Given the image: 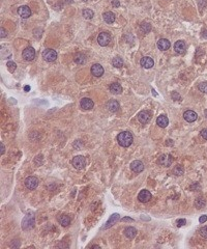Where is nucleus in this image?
<instances>
[{
  "label": "nucleus",
  "mask_w": 207,
  "mask_h": 249,
  "mask_svg": "<svg viewBox=\"0 0 207 249\" xmlns=\"http://www.w3.org/2000/svg\"><path fill=\"white\" fill-rule=\"evenodd\" d=\"M119 107H120L119 106V103L116 100H110L107 104V108L111 112H116L119 109Z\"/></svg>",
  "instance_id": "a211bd4d"
},
{
  "label": "nucleus",
  "mask_w": 207,
  "mask_h": 249,
  "mask_svg": "<svg viewBox=\"0 0 207 249\" xmlns=\"http://www.w3.org/2000/svg\"><path fill=\"white\" fill-rule=\"evenodd\" d=\"M57 220L62 226H64V227L70 224V218L67 216V215H60V216H58Z\"/></svg>",
  "instance_id": "aec40b11"
},
{
  "label": "nucleus",
  "mask_w": 207,
  "mask_h": 249,
  "mask_svg": "<svg viewBox=\"0 0 207 249\" xmlns=\"http://www.w3.org/2000/svg\"><path fill=\"white\" fill-rule=\"evenodd\" d=\"M35 57V50L32 47H27L26 49L23 51V58L27 61L33 60Z\"/></svg>",
  "instance_id": "423d86ee"
},
{
  "label": "nucleus",
  "mask_w": 207,
  "mask_h": 249,
  "mask_svg": "<svg viewBox=\"0 0 207 249\" xmlns=\"http://www.w3.org/2000/svg\"><path fill=\"white\" fill-rule=\"evenodd\" d=\"M73 166L76 169H82L84 168L85 164H86V159L83 156H76L73 159Z\"/></svg>",
  "instance_id": "7ed1b4c3"
},
{
  "label": "nucleus",
  "mask_w": 207,
  "mask_h": 249,
  "mask_svg": "<svg viewBox=\"0 0 207 249\" xmlns=\"http://www.w3.org/2000/svg\"><path fill=\"white\" fill-rule=\"evenodd\" d=\"M157 124H158V127H161V128H166L169 124V120L166 115H160L157 120Z\"/></svg>",
  "instance_id": "6ab92c4d"
},
{
  "label": "nucleus",
  "mask_w": 207,
  "mask_h": 249,
  "mask_svg": "<svg viewBox=\"0 0 207 249\" xmlns=\"http://www.w3.org/2000/svg\"><path fill=\"white\" fill-rule=\"evenodd\" d=\"M85 60H86V57H85V55L82 54V53H79V54H77L75 56V61L77 62V63H79V64L84 63Z\"/></svg>",
  "instance_id": "cd10ccee"
},
{
  "label": "nucleus",
  "mask_w": 207,
  "mask_h": 249,
  "mask_svg": "<svg viewBox=\"0 0 207 249\" xmlns=\"http://www.w3.org/2000/svg\"><path fill=\"white\" fill-rule=\"evenodd\" d=\"M24 90H25V92H29V90H30V86L26 85V86L24 87Z\"/></svg>",
  "instance_id": "58836bf2"
},
{
  "label": "nucleus",
  "mask_w": 207,
  "mask_h": 249,
  "mask_svg": "<svg viewBox=\"0 0 207 249\" xmlns=\"http://www.w3.org/2000/svg\"><path fill=\"white\" fill-rule=\"evenodd\" d=\"M38 185V180L35 177H28L25 180V186L27 187L29 190H33Z\"/></svg>",
  "instance_id": "0eeeda50"
},
{
  "label": "nucleus",
  "mask_w": 207,
  "mask_h": 249,
  "mask_svg": "<svg viewBox=\"0 0 207 249\" xmlns=\"http://www.w3.org/2000/svg\"><path fill=\"white\" fill-rule=\"evenodd\" d=\"M6 36V31H5L3 28H1V39H3Z\"/></svg>",
  "instance_id": "e433bc0d"
},
{
  "label": "nucleus",
  "mask_w": 207,
  "mask_h": 249,
  "mask_svg": "<svg viewBox=\"0 0 207 249\" xmlns=\"http://www.w3.org/2000/svg\"><path fill=\"white\" fill-rule=\"evenodd\" d=\"M138 199L143 203L148 202L151 199V193L148 190H141L138 195Z\"/></svg>",
  "instance_id": "1a4fd4ad"
},
{
  "label": "nucleus",
  "mask_w": 207,
  "mask_h": 249,
  "mask_svg": "<svg viewBox=\"0 0 207 249\" xmlns=\"http://www.w3.org/2000/svg\"><path fill=\"white\" fill-rule=\"evenodd\" d=\"M124 235H125V237L129 238V239H133V238H135L136 235H137V231H136V228L132 227V226H129V227H126L125 230H124Z\"/></svg>",
  "instance_id": "412c9836"
},
{
  "label": "nucleus",
  "mask_w": 207,
  "mask_h": 249,
  "mask_svg": "<svg viewBox=\"0 0 207 249\" xmlns=\"http://www.w3.org/2000/svg\"><path fill=\"white\" fill-rule=\"evenodd\" d=\"M114 5H116V6H118V5H119V3H118L117 1H114Z\"/></svg>",
  "instance_id": "a19ab883"
},
{
  "label": "nucleus",
  "mask_w": 207,
  "mask_h": 249,
  "mask_svg": "<svg viewBox=\"0 0 207 249\" xmlns=\"http://www.w3.org/2000/svg\"><path fill=\"white\" fill-rule=\"evenodd\" d=\"M18 14L23 19H27V18H29L30 15H31V10L29 8V6H27V5H23V6H20L18 8Z\"/></svg>",
  "instance_id": "f8f14e48"
},
{
  "label": "nucleus",
  "mask_w": 207,
  "mask_h": 249,
  "mask_svg": "<svg viewBox=\"0 0 207 249\" xmlns=\"http://www.w3.org/2000/svg\"><path fill=\"white\" fill-rule=\"evenodd\" d=\"M104 20H105V22L108 24H112L113 22L115 21V15L113 14L112 12H107V13H105L104 14Z\"/></svg>",
  "instance_id": "5701e85b"
},
{
  "label": "nucleus",
  "mask_w": 207,
  "mask_h": 249,
  "mask_svg": "<svg viewBox=\"0 0 207 249\" xmlns=\"http://www.w3.org/2000/svg\"><path fill=\"white\" fill-rule=\"evenodd\" d=\"M200 235L202 236L203 238H206L207 239V226H204L200 230Z\"/></svg>",
  "instance_id": "473e14b6"
},
{
  "label": "nucleus",
  "mask_w": 207,
  "mask_h": 249,
  "mask_svg": "<svg viewBox=\"0 0 207 249\" xmlns=\"http://www.w3.org/2000/svg\"><path fill=\"white\" fill-rule=\"evenodd\" d=\"M0 146H1V155H3L4 154V151H5V149H4V145H3V143H0Z\"/></svg>",
  "instance_id": "4c0bfd02"
},
{
  "label": "nucleus",
  "mask_w": 207,
  "mask_h": 249,
  "mask_svg": "<svg viewBox=\"0 0 207 249\" xmlns=\"http://www.w3.org/2000/svg\"><path fill=\"white\" fill-rule=\"evenodd\" d=\"M205 115H206V117H207V109L205 110Z\"/></svg>",
  "instance_id": "79ce46f5"
},
{
  "label": "nucleus",
  "mask_w": 207,
  "mask_h": 249,
  "mask_svg": "<svg viewBox=\"0 0 207 249\" xmlns=\"http://www.w3.org/2000/svg\"><path fill=\"white\" fill-rule=\"evenodd\" d=\"M201 136H202L204 139H206L207 140V128L205 129H203L202 131H201Z\"/></svg>",
  "instance_id": "f704fd0d"
},
{
  "label": "nucleus",
  "mask_w": 207,
  "mask_h": 249,
  "mask_svg": "<svg viewBox=\"0 0 207 249\" xmlns=\"http://www.w3.org/2000/svg\"><path fill=\"white\" fill-rule=\"evenodd\" d=\"M91 74L94 77H101L104 75V67L100 63H95L91 67Z\"/></svg>",
  "instance_id": "9b49d317"
},
{
  "label": "nucleus",
  "mask_w": 207,
  "mask_h": 249,
  "mask_svg": "<svg viewBox=\"0 0 207 249\" xmlns=\"http://www.w3.org/2000/svg\"><path fill=\"white\" fill-rule=\"evenodd\" d=\"M203 35V38H205V39H207V31H204V32H203V35Z\"/></svg>",
  "instance_id": "ea45409f"
},
{
  "label": "nucleus",
  "mask_w": 207,
  "mask_h": 249,
  "mask_svg": "<svg viewBox=\"0 0 207 249\" xmlns=\"http://www.w3.org/2000/svg\"><path fill=\"white\" fill-rule=\"evenodd\" d=\"M198 88H199L200 92H202L204 93H207V82H201V83H199Z\"/></svg>",
  "instance_id": "c85d7f7f"
},
{
  "label": "nucleus",
  "mask_w": 207,
  "mask_h": 249,
  "mask_svg": "<svg viewBox=\"0 0 207 249\" xmlns=\"http://www.w3.org/2000/svg\"><path fill=\"white\" fill-rule=\"evenodd\" d=\"M42 58L49 62L55 61L57 58V52L53 49H45L42 51Z\"/></svg>",
  "instance_id": "f03ea898"
},
{
  "label": "nucleus",
  "mask_w": 207,
  "mask_h": 249,
  "mask_svg": "<svg viewBox=\"0 0 207 249\" xmlns=\"http://www.w3.org/2000/svg\"><path fill=\"white\" fill-rule=\"evenodd\" d=\"M176 223H177L178 227H180V226H182V225L185 224L186 221H185V219H178L177 221H176Z\"/></svg>",
  "instance_id": "72a5a7b5"
},
{
  "label": "nucleus",
  "mask_w": 207,
  "mask_h": 249,
  "mask_svg": "<svg viewBox=\"0 0 207 249\" xmlns=\"http://www.w3.org/2000/svg\"><path fill=\"white\" fill-rule=\"evenodd\" d=\"M183 167L182 166H180V165H177L176 167L174 168V170H173V172H174V174H176V175H181V174H183Z\"/></svg>",
  "instance_id": "c756f323"
},
{
  "label": "nucleus",
  "mask_w": 207,
  "mask_h": 249,
  "mask_svg": "<svg viewBox=\"0 0 207 249\" xmlns=\"http://www.w3.org/2000/svg\"><path fill=\"white\" fill-rule=\"evenodd\" d=\"M186 49V45L183 41H177L174 45V50L176 51L179 54H182V53L185 51Z\"/></svg>",
  "instance_id": "f3484780"
},
{
  "label": "nucleus",
  "mask_w": 207,
  "mask_h": 249,
  "mask_svg": "<svg viewBox=\"0 0 207 249\" xmlns=\"http://www.w3.org/2000/svg\"><path fill=\"white\" fill-rule=\"evenodd\" d=\"M130 169H132L134 172H136V173H139V172L143 171L144 164L141 162L140 160H135L130 163Z\"/></svg>",
  "instance_id": "6e6552de"
},
{
  "label": "nucleus",
  "mask_w": 207,
  "mask_h": 249,
  "mask_svg": "<svg viewBox=\"0 0 207 249\" xmlns=\"http://www.w3.org/2000/svg\"><path fill=\"white\" fill-rule=\"evenodd\" d=\"M112 64H113V67H121L123 66L122 58H121V57H115V58H113Z\"/></svg>",
  "instance_id": "393cba45"
},
{
  "label": "nucleus",
  "mask_w": 207,
  "mask_h": 249,
  "mask_svg": "<svg viewBox=\"0 0 207 249\" xmlns=\"http://www.w3.org/2000/svg\"><path fill=\"white\" fill-rule=\"evenodd\" d=\"M98 44L103 47L108 46V45L110 44V42H111V35H110L108 32H102L98 36Z\"/></svg>",
  "instance_id": "20e7f679"
},
{
  "label": "nucleus",
  "mask_w": 207,
  "mask_h": 249,
  "mask_svg": "<svg viewBox=\"0 0 207 249\" xmlns=\"http://www.w3.org/2000/svg\"><path fill=\"white\" fill-rule=\"evenodd\" d=\"M183 118L189 123H193V121L197 120L198 118V114L193 110H186L185 112L183 113Z\"/></svg>",
  "instance_id": "9d476101"
},
{
  "label": "nucleus",
  "mask_w": 207,
  "mask_h": 249,
  "mask_svg": "<svg viewBox=\"0 0 207 249\" xmlns=\"http://www.w3.org/2000/svg\"><path fill=\"white\" fill-rule=\"evenodd\" d=\"M140 63H141V66H142L143 67H145V69H150V67H153L154 61H153V59H152L151 57H149V56H145V57L141 58Z\"/></svg>",
  "instance_id": "4468645a"
},
{
  "label": "nucleus",
  "mask_w": 207,
  "mask_h": 249,
  "mask_svg": "<svg viewBox=\"0 0 207 249\" xmlns=\"http://www.w3.org/2000/svg\"><path fill=\"white\" fill-rule=\"evenodd\" d=\"M205 205H206V202H205V199L202 198V197L197 198V199H196V202H195V206L197 209H202Z\"/></svg>",
  "instance_id": "a878e982"
},
{
  "label": "nucleus",
  "mask_w": 207,
  "mask_h": 249,
  "mask_svg": "<svg viewBox=\"0 0 207 249\" xmlns=\"http://www.w3.org/2000/svg\"><path fill=\"white\" fill-rule=\"evenodd\" d=\"M80 105H81V108L84 109V110H90L93 108V101L90 100L89 98H83L80 102Z\"/></svg>",
  "instance_id": "ddd939ff"
},
{
  "label": "nucleus",
  "mask_w": 207,
  "mask_h": 249,
  "mask_svg": "<svg viewBox=\"0 0 207 249\" xmlns=\"http://www.w3.org/2000/svg\"><path fill=\"white\" fill-rule=\"evenodd\" d=\"M151 118V115L148 111H141L138 114V120L141 124H147Z\"/></svg>",
  "instance_id": "2eb2a0df"
},
{
  "label": "nucleus",
  "mask_w": 207,
  "mask_h": 249,
  "mask_svg": "<svg viewBox=\"0 0 207 249\" xmlns=\"http://www.w3.org/2000/svg\"><path fill=\"white\" fill-rule=\"evenodd\" d=\"M170 46H171V44H170V42L167 39H161L160 41L157 42V48L161 51L168 50Z\"/></svg>",
  "instance_id": "dca6fc26"
},
{
  "label": "nucleus",
  "mask_w": 207,
  "mask_h": 249,
  "mask_svg": "<svg viewBox=\"0 0 207 249\" xmlns=\"http://www.w3.org/2000/svg\"><path fill=\"white\" fill-rule=\"evenodd\" d=\"M110 92L114 95H119V93L122 92V87L119 83H112L110 85Z\"/></svg>",
  "instance_id": "4be33fe9"
},
{
  "label": "nucleus",
  "mask_w": 207,
  "mask_h": 249,
  "mask_svg": "<svg viewBox=\"0 0 207 249\" xmlns=\"http://www.w3.org/2000/svg\"><path fill=\"white\" fill-rule=\"evenodd\" d=\"M118 220H119V215L118 214H113L112 216L109 218V220L107 221V223H106L107 225L105 226V228H109L110 226L113 225L116 221H118Z\"/></svg>",
  "instance_id": "b1692460"
},
{
  "label": "nucleus",
  "mask_w": 207,
  "mask_h": 249,
  "mask_svg": "<svg viewBox=\"0 0 207 249\" xmlns=\"http://www.w3.org/2000/svg\"><path fill=\"white\" fill-rule=\"evenodd\" d=\"M6 67H7V69L8 71H10V73H13L14 71L16 70V67H17V64L15 63L14 61H8L7 62V64H6Z\"/></svg>",
  "instance_id": "7c9ffc66"
},
{
  "label": "nucleus",
  "mask_w": 207,
  "mask_h": 249,
  "mask_svg": "<svg viewBox=\"0 0 207 249\" xmlns=\"http://www.w3.org/2000/svg\"><path fill=\"white\" fill-rule=\"evenodd\" d=\"M173 162V158L171 155H161L160 158H158V164L165 166V167H169L170 165Z\"/></svg>",
  "instance_id": "39448f33"
},
{
  "label": "nucleus",
  "mask_w": 207,
  "mask_h": 249,
  "mask_svg": "<svg viewBox=\"0 0 207 249\" xmlns=\"http://www.w3.org/2000/svg\"><path fill=\"white\" fill-rule=\"evenodd\" d=\"M199 221H200L201 223L206 222V221H207V216H206V215H203V216H201V217H200V219H199Z\"/></svg>",
  "instance_id": "c9c22d12"
},
{
  "label": "nucleus",
  "mask_w": 207,
  "mask_h": 249,
  "mask_svg": "<svg viewBox=\"0 0 207 249\" xmlns=\"http://www.w3.org/2000/svg\"><path fill=\"white\" fill-rule=\"evenodd\" d=\"M141 29H142L145 33H147L151 30V26H150V24H148V23H143L142 25H141Z\"/></svg>",
  "instance_id": "2f4dec72"
},
{
  "label": "nucleus",
  "mask_w": 207,
  "mask_h": 249,
  "mask_svg": "<svg viewBox=\"0 0 207 249\" xmlns=\"http://www.w3.org/2000/svg\"><path fill=\"white\" fill-rule=\"evenodd\" d=\"M133 135L132 133L129 131H123L121 133H119L117 135V141L120 146H123V148H129L130 144L133 143Z\"/></svg>",
  "instance_id": "f257e3e1"
},
{
  "label": "nucleus",
  "mask_w": 207,
  "mask_h": 249,
  "mask_svg": "<svg viewBox=\"0 0 207 249\" xmlns=\"http://www.w3.org/2000/svg\"><path fill=\"white\" fill-rule=\"evenodd\" d=\"M82 15H83V17L85 19H92L93 18V12L91 10H88V8H85V10H83V12H82Z\"/></svg>",
  "instance_id": "bb28decb"
}]
</instances>
